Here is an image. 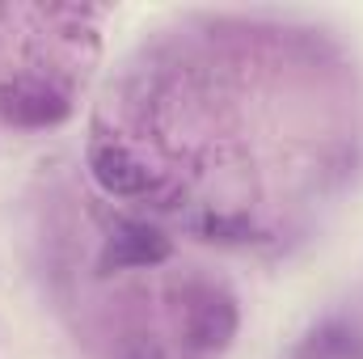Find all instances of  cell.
Returning <instances> with one entry per match:
<instances>
[{
    "label": "cell",
    "instance_id": "cell-1",
    "mask_svg": "<svg viewBox=\"0 0 363 359\" xmlns=\"http://www.w3.org/2000/svg\"><path fill=\"white\" fill-rule=\"evenodd\" d=\"M0 114L13 127L38 131V127H55L68 118V97L43 77H13L0 89Z\"/></svg>",
    "mask_w": 363,
    "mask_h": 359
},
{
    "label": "cell",
    "instance_id": "cell-2",
    "mask_svg": "<svg viewBox=\"0 0 363 359\" xmlns=\"http://www.w3.org/2000/svg\"><path fill=\"white\" fill-rule=\"evenodd\" d=\"M237 326H241L237 300H233L228 292H203V296L190 304L186 338H190V347H194V351L216 355V351H224V347L237 338Z\"/></svg>",
    "mask_w": 363,
    "mask_h": 359
},
{
    "label": "cell",
    "instance_id": "cell-3",
    "mask_svg": "<svg viewBox=\"0 0 363 359\" xmlns=\"http://www.w3.org/2000/svg\"><path fill=\"white\" fill-rule=\"evenodd\" d=\"M174 254L169 237L152 224H123L110 233L101 250V270H131V267H161Z\"/></svg>",
    "mask_w": 363,
    "mask_h": 359
},
{
    "label": "cell",
    "instance_id": "cell-4",
    "mask_svg": "<svg viewBox=\"0 0 363 359\" xmlns=\"http://www.w3.org/2000/svg\"><path fill=\"white\" fill-rule=\"evenodd\" d=\"M89 174H93V182H97L106 194H114V199H140V194L148 190V170H144V161H140L131 148L114 144V140L93 144Z\"/></svg>",
    "mask_w": 363,
    "mask_h": 359
},
{
    "label": "cell",
    "instance_id": "cell-5",
    "mask_svg": "<svg viewBox=\"0 0 363 359\" xmlns=\"http://www.w3.org/2000/svg\"><path fill=\"white\" fill-rule=\"evenodd\" d=\"M199 233L207 241H224V245H237V241H250L254 237V224L245 216H224V211H211L199 220Z\"/></svg>",
    "mask_w": 363,
    "mask_h": 359
},
{
    "label": "cell",
    "instance_id": "cell-6",
    "mask_svg": "<svg viewBox=\"0 0 363 359\" xmlns=\"http://www.w3.org/2000/svg\"><path fill=\"white\" fill-rule=\"evenodd\" d=\"M114 359H165V351H161V343H157V338L135 334V338H127V343L118 347V355H114Z\"/></svg>",
    "mask_w": 363,
    "mask_h": 359
}]
</instances>
